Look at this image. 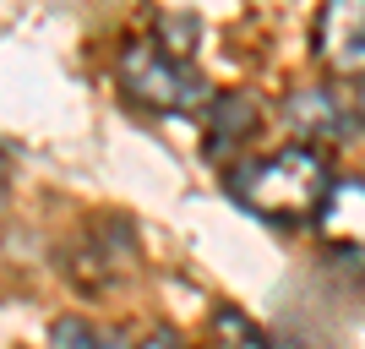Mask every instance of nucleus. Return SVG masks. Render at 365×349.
Wrapping results in <instances>:
<instances>
[{
    "label": "nucleus",
    "instance_id": "1",
    "mask_svg": "<svg viewBox=\"0 0 365 349\" xmlns=\"http://www.w3.org/2000/svg\"><path fill=\"white\" fill-rule=\"evenodd\" d=\"M333 164L327 153L311 148V142H289V148H273L251 158V164H235L229 175V197L240 202L245 213H257L262 224H311L322 218L327 197H333Z\"/></svg>",
    "mask_w": 365,
    "mask_h": 349
},
{
    "label": "nucleus",
    "instance_id": "2",
    "mask_svg": "<svg viewBox=\"0 0 365 349\" xmlns=\"http://www.w3.org/2000/svg\"><path fill=\"white\" fill-rule=\"evenodd\" d=\"M115 76H120V93L148 115H191V109L207 104L202 71H191V61L175 55L164 39L125 44L120 61H115Z\"/></svg>",
    "mask_w": 365,
    "mask_h": 349
},
{
    "label": "nucleus",
    "instance_id": "3",
    "mask_svg": "<svg viewBox=\"0 0 365 349\" xmlns=\"http://www.w3.org/2000/svg\"><path fill=\"white\" fill-rule=\"evenodd\" d=\"M66 273L76 278V289L88 295H104V289H120L125 278L137 273V235L120 213L109 218H93L82 229V241L66 251Z\"/></svg>",
    "mask_w": 365,
    "mask_h": 349
},
{
    "label": "nucleus",
    "instance_id": "4",
    "mask_svg": "<svg viewBox=\"0 0 365 349\" xmlns=\"http://www.w3.org/2000/svg\"><path fill=\"white\" fill-rule=\"evenodd\" d=\"M317 61L333 76H365V0H322Z\"/></svg>",
    "mask_w": 365,
    "mask_h": 349
},
{
    "label": "nucleus",
    "instance_id": "5",
    "mask_svg": "<svg viewBox=\"0 0 365 349\" xmlns=\"http://www.w3.org/2000/svg\"><path fill=\"white\" fill-rule=\"evenodd\" d=\"M317 224H322V241L333 246L349 268L365 273V175H338Z\"/></svg>",
    "mask_w": 365,
    "mask_h": 349
},
{
    "label": "nucleus",
    "instance_id": "6",
    "mask_svg": "<svg viewBox=\"0 0 365 349\" xmlns=\"http://www.w3.org/2000/svg\"><path fill=\"white\" fill-rule=\"evenodd\" d=\"M262 131V104L251 93H218L207 98V153L224 158L229 148H245V142Z\"/></svg>",
    "mask_w": 365,
    "mask_h": 349
},
{
    "label": "nucleus",
    "instance_id": "7",
    "mask_svg": "<svg viewBox=\"0 0 365 349\" xmlns=\"http://www.w3.org/2000/svg\"><path fill=\"white\" fill-rule=\"evenodd\" d=\"M284 115L294 121V131H305V142H311V148H317V137H344V131H349V115L338 109V98H333L327 88L294 93Z\"/></svg>",
    "mask_w": 365,
    "mask_h": 349
},
{
    "label": "nucleus",
    "instance_id": "8",
    "mask_svg": "<svg viewBox=\"0 0 365 349\" xmlns=\"http://www.w3.org/2000/svg\"><path fill=\"white\" fill-rule=\"evenodd\" d=\"M49 349H131L115 322L93 317H55L49 322Z\"/></svg>",
    "mask_w": 365,
    "mask_h": 349
},
{
    "label": "nucleus",
    "instance_id": "9",
    "mask_svg": "<svg viewBox=\"0 0 365 349\" xmlns=\"http://www.w3.org/2000/svg\"><path fill=\"white\" fill-rule=\"evenodd\" d=\"M213 349H273V338L262 333L240 305H218L213 311Z\"/></svg>",
    "mask_w": 365,
    "mask_h": 349
},
{
    "label": "nucleus",
    "instance_id": "10",
    "mask_svg": "<svg viewBox=\"0 0 365 349\" xmlns=\"http://www.w3.org/2000/svg\"><path fill=\"white\" fill-rule=\"evenodd\" d=\"M131 349H191V338H180L175 328H153L148 338H137Z\"/></svg>",
    "mask_w": 365,
    "mask_h": 349
},
{
    "label": "nucleus",
    "instance_id": "11",
    "mask_svg": "<svg viewBox=\"0 0 365 349\" xmlns=\"http://www.w3.org/2000/svg\"><path fill=\"white\" fill-rule=\"evenodd\" d=\"M6 197H11V158L0 153V208H6Z\"/></svg>",
    "mask_w": 365,
    "mask_h": 349
},
{
    "label": "nucleus",
    "instance_id": "12",
    "mask_svg": "<svg viewBox=\"0 0 365 349\" xmlns=\"http://www.w3.org/2000/svg\"><path fill=\"white\" fill-rule=\"evenodd\" d=\"M354 115L365 121V76H360V93H354Z\"/></svg>",
    "mask_w": 365,
    "mask_h": 349
}]
</instances>
